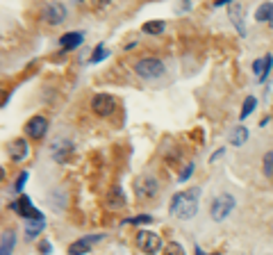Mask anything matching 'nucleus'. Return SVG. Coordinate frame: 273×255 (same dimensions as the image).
<instances>
[{"mask_svg":"<svg viewBox=\"0 0 273 255\" xmlns=\"http://www.w3.org/2000/svg\"><path fill=\"white\" fill-rule=\"evenodd\" d=\"M9 210L12 212H16L21 219L25 221H43V212L41 210H36L34 205H32V198L30 196H18L16 201L9 203Z\"/></svg>","mask_w":273,"mask_h":255,"instance_id":"obj_5","label":"nucleus"},{"mask_svg":"<svg viewBox=\"0 0 273 255\" xmlns=\"http://www.w3.org/2000/svg\"><path fill=\"white\" fill-rule=\"evenodd\" d=\"M39 253H41V255H50V253H53V244L48 242V239H43V242L39 244Z\"/></svg>","mask_w":273,"mask_h":255,"instance_id":"obj_30","label":"nucleus"},{"mask_svg":"<svg viewBox=\"0 0 273 255\" xmlns=\"http://www.w3.org/2000/svg\"><path fill=\"white\" fill-rule=\"evenodd\" d=\"M248 139V128H243V125H237V128H232L230 130V137H228V144L230 146H243Z\"/></svg>","mask_w":273,"mask_h":255,"instance_id":"obj_17","label":"nucleus"},{"mask_svg":"<svg viewBox=\"0 0 273 255\" xmlns=\"http://www.w3.org/2000/svg\"><path fill=\"white\" fill-rule=\"evenodd\" d=\"M164 255H187V251L182 249L180 242H169L167 246H164Z\"/></svg>","mask_w":273,"mask_h":255,"instance_id":"obj_27","label":"nucleus"},{"mask_svg":"<svg viewBox=\"0 0 273 255\" xmlns=\"http://www.w3.org/2000/svg\"><path fill=\"white\" fill-rule=\"evenodd\" d=\"M194 171H196V164H194V162H189V164H184V169L180 171L178 180H180V182H187V180L191 178V173H194Z\"/></svg>","mask_w":273,"mask_h":255,"instance_id":"obj_29","label":"nucleus"},{"mask_svg":"<svg viewBox=\"0 0 273 255\" xmlns=\"http://www.w3.org/2000/svg\"><path fill=\"white\" fill-rule=\"evenodd\" d=\"M228 18H230L232 25L237 28L239 35L246 36V25H243V5H241V2H230V5H228Z\"/></svg>","mask_w":273,"mask_h":255,"instance_id":"obj_12","label":"nucleus"},{"mask_svg":"<svg viewBox=\"0 0 273 255\" xmlns=\"http://www.w3.org/2000/svg\"><path fill=\"white\" fill-rule=\"evenodd\" d=\"M125 205V194L123 189H121V184H116V187H112V191L107 194V208L109 210H119Z\"/></svg>","mask_w":273,"mask_h":255,"instance_id":"obj_16","label":"nucleus"},{"mask_svg":"<svg viewBox=\"0 0 273 255\" xmlns=\"http://www.w3.org/2000/svg\"><path fill=\"white\" fill-rule=\"evenodd\" d=\"M105 57H109V50L105 48V43H98V46L94 48L91 57H89V64H98V62H102Z\"/></svg>","mask_w":273,"mask_h":255,"instance_id":"obj_23","label":"nucleus"},{"mask_svg":"<svg viewBox=\"0 0 273 255\" xmlns=\"http://www.w3.org/2000/svg\"><path fill=\"white\" fill-rule=\"evenodd\" d=\"M262 169H264V176H267L269 180H273V150L264 153V157H262Z\"/></svg>","mask_w":273,"mask_h":255,"instance_id":"obj_24","label":"nucleus"},{"mask_svg":"<svg viewBox=\"0 0 273 255\" xmlns=\"http://www.w3.org/2000/svg\"><path fill=\"white\" fill-rule=\"evenodd\" d=\"M132 189H135V196L139 198V201H153V198L160 196V180L155 178V176L143 173V176L135 178Z\"/></svg>","mask_w":273,"mask_h":255,"instance_id":"obj_2","label":"nucleus"},{"mask_svg":"<svg viewBox=\"0 0 273 255\" xmlns=\"http://www.w3.org/2000/svg\"><path fill=\"white\" fill-rule=\"evenodd\" d=\"M84 43V32H64L60 36V46L64 48V53L68 50H75L77 46H82Z\"/></svg>","mask_w":273,"mask_h":255,"instance_id":"obj_14","label":"nucleus"},{"mask_svg":"<svg viewBox=\"0 0 273 255\" xmlns=\"http://www.w3.org/2000/svg\"><path fill=\"white\" fill-rule=\"evenodd\" d=\"M136 249L143 251V253H148V255H155L164 249V242H162V237L157 232L139 230L136 232Z\"/></svg>","mask_w":273,"mask_h":255,"instance_id":"obj_6","label":"nucleus"},{"mask_svg":"<svg viewBox=\"0 0 273 255\" xmlns=\"http://www.w3.org/2000/svg\"><path fill=\"white\" fill-rule=\"evenodd\" d=\"M91 112L96 114V116H112L114 112H116V98H114L112 94H96L94 98H91Z\"/></svg>","mask_w":273,"mask_h":255,"instance_id":"obj_7","label":"nucleus"},{"mask_svg":"<svg viewBox=\"0 0 273 255\" xmlns=\"http://www.w3.org/2000/svg\"><path fill=\"white\" fill-rule=\"evenodd\" d=\"M135 73L141 80H155V77H162L167 73V66L160 57H143L135 64Z\"/></svg>","mask_w":273,"mask_h":255,"instance_id":"obj_3","label":"nucleus"},{"mask_svg":"<svg viewBox=\"0 0 273 255\" xmlns=\"http://www.w3.org/2000/svg\"><path fill=\"white\" fill-rule=\"evenodd\" d=\"M105 235L102 232H96V235H84V237L75 239V242L68 244V255H87L91 249H94L98 242H102Z\"/></svg>","mask_w":273,"mask_h":255,"instance_id":"obj_8","label":"nucleus"},{"mask_svg":"<svg viewBox=\"0 0 273 255\" xmlns=\"http://www.w3.org/2000/svg\"><path fill=\"white\" fill-rule=\"evenodd\" d=\"M198 198H201V187H194V189H184L173 194L171 205H169V212L175 219H191L194 214L198 212Z\"/></svg>","mask_w":273,"mask_h":255,"instance_id":"obj_1","label":"nucleus"},{"mask_svg":"<svg viewBox=\"0 0 273 255\" xmlns=\"http://www.w3.org/2000/svg\"><path fill=\"white\" fill-rule=\"evenodd\" d=\"M73 150V142H68V139H64V137H60V139H55L53 144H50V155H53L55 162H64V157Z\"/></svg>","mask_w":273,"mask_h":255,"instance_id":"obj_13","label":"nucleus"},{"mask_svg":"<svg viewBox=\"0 0 273 255\" xmlns=\"http://www.w3.org/2000/svg\"><path fill=\"white\" fill-rule=\"evenodd\" d=\"M46 201H48V205H50V210H53V212H64V208H66V194H64V189H62V187H55L53 191H48Z\"/></svg>","mask_w":273,"mask_h":255,"instance_id":"obj_15","label":"nucleus"},{"mask_svg":"<svg viewBox=\"0 0 273 255\" xmlns=\"http://www.w3.org/2000/svg\"><path fill=\"white\" fill-rule=\"evenodd\" d=\"M255 21L260 23H269L273 28V2H264L255 9Z\"/></svg>","mask_w":273,"mask_h":255,"instance_id":"obj_19","label":"nucleus"},{"mask_svg":"<svg viewBox=\"0 0 273 255\" xmlns=\"http://www.w3.org/2000/svg\"><path fill=\"white\" fill-rule=\"evenodd\" d=\"M223 153H226V148H219V150H216V153H214V155H209V164H212V162H216V160H219V157H221V155H223Z\"/></svg>","mask_w":273,"mask_h":255,"instance_id":"obj_32","label":"nucleus"},{"mask_svg":"<svg viewBox=\"0 0 273 255\" xmlns=\"http://www.w3.org/2000/svg\"><path fill=\"white\" fill-rule=\"evenodd\" d=\"M28 180H30V171H21V173H18V178L14 180V187H12V189H14V194H21Z\"/></svg>","mask_w":273,"mask_h":255,"instance_id":"obj_25","label":"nucleus"},{"mask_svg":"<svg viewBox=\"0 0 273 255\" xmlns=\"http://www.w3.org/2000/svg\"><path fill=\"white\" fill-rule=\"evenodd\" d=\"M7 153H9V160L12 162H23L30 155V144H28V139H14L7 146Z\"/></svg>","mask_w":273,"mask_h":255,"instance_id":"obj_11","label":"nucleus"},{"mask_svg":"<svg viewBox=\"0 0 273 255\" xmlns=\"http://www.w3.org/2000/svg\"><path fill=\"white\" fill-rule=\"evenodd\" d=\"M153 217L150 214H136V217H130V219H125L123 223H132V225H146V223H153Z\"/></svg>","mask_w":273,"mask_h":255,"instance_id":"obj_26","label":"nucleus"},{"mask_svg":"<svg viewBox=\"0 0 273 255\" xmlns=\"http://www.w3.org/2000/svg\"><path fill=\"white\" fill-rule=\"evenodd\" d=\"M46 230V221H25V239L32 242Z\"/></svg>","mask_w":273,"mask_h":255,"instance_id":"obj_18","label":"nucleus"},{"mask_svg":"<svg viewBox=\"0 0 273 255\" xmlns=\"http://www.w3.org/2000/svg\"><path fill=\"white\" fill-rule=\"evenodd\" d=\"M194 251H196V255H207V253H203V249H201V246H196Z\"/></svg>","mask_w":273,"mask_h":255,"instance_id":"obj_33","label":"nucleus"},{"mask_svg":"<svg viewBox=\"0 0 273 255\" xmlns=\"http://www.w3.org/2000/svg\"><path fill=\"white\" fill-rule=\"evenodd\" d=\"M235 205H237V201H235V196H232V194L216 196V198H214V203H212V208H209V217H212V221L223 223V221H226L228 217L232 214Z\"/></svg>","mask_w":273,"mask_h":255,"instance_id":"obj_4","label":"nucleus"},{"mask_svg":"<svg viewBox=\"0 0 273 255\" xmlns=\"http://www.w3.org/2000/svg\"><path fill=\"white\" fill-rule=\"evenodd\" d=\"M255 107H257V98H255V96H246V101H243V105H241V112H239V119L246 121L250 114L255 112Z\"/></svg>","mask_w":273,"mask_h":255,"instance_id":"obj_22","label":"nucleus"},{"mask_svg":"<svg viewBox=\"0 0 273 255\" xmlns=\"http://www.w3.org/2000/svg\"><path fill=\"white\" fill-rule=\"evenodd\" d=\"M164 30H167V23H164V21H146V23L141 25L143 35H162Z\"/></svg>","mask_w":273,"mask_h":255,"instance_id":"obj_21","label":"nucleus"},{"mask_svg":"<svg viewBox=\"0 0 273 255\" xmlns=\"http://www.w3.org/2000/svg\"><path fill=\"white\" fill-rule=\"evenodd\" d=\"M262 69H264V57H260V60L253 62V71H255L257 75H262Z\"/></svg>","mask_w":273,"mask_h":255,"instance_id":"obj_31","label":"nucleus"},{"mask_svg":"<svg viewBox=\"0 0 273 255\" xmlns=\"http://www.w3.org/2000/svg\"><path fill=\"white\" fill-rule=\"evenodd\" d=\"M271 69H273V55H264V69H262V75L257 77V82H264L269 73H271Z\"/></svg>","mask_w":273,"mask_h":255,"instance_id":"obj_28","label":"nucleus"},{"mask_svg":"<svg viewBox=\"0 0 273 255\" xmlns=\"http://www.w3.org/2000/svg\"><path fill=\"white\" fill-rule=\"evenodd\" d=\"M14 244H16V232L5 230L2 232V239H0V255H12Z\"/></svg>","mask_w":273,"mask_h":255,"instance_id":"obj_20","label":"nucleus"},{"mask_svg":"<svg viewBox=\"0 0 273 255\" xmlns=\"http://www.w3.org/2000/svg\"><path fill=\"white\" fill-rule=\"evenodd\" d=\"M48 132V119L46 116H41V114H36V116H32V119H28V123H25V135L30 137V139H43Z\"/></svg>","mask_w":273,"mask_h":255,"instance_id":"obj_9","label":"nucleus"},{"mask_svg":"<svg viewBox=\"0 0 273 255\" xmlns=\"http://www.w3.org/2000/svg\"><path fill=\"white\" fill-rule=\"evenodd\" d=\"M66 16H68V9H66V5H62V2H48L46 9H43V18H46L48 25L64 23Z\"/></svg>","mask_w":273,"mask_h":255,"instance_id":"obj_10","label":"nucleus"}]
</instances>
